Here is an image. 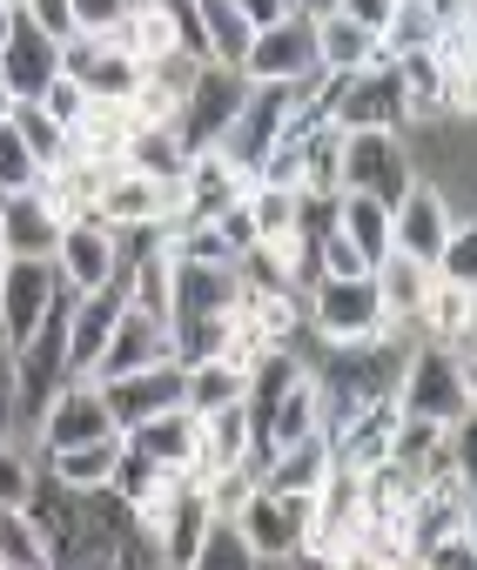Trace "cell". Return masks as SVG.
<instances>
[{
  "label": "cell",
  "mask_w": 477,
  "mask_h": 570,
  "mask_svg": "<svg viewBox=\"0 0 477 570\" xmlns=\"http://www.w3.org/2000/svg\"><path fill=\"white\" fill-rule=\"evenodd\" d=\"M390 403L403 416H424V423H464L470 403H477V343H410L403 350V370H397V390Z\"/></svg>",
  "instance_id": "obj_1"
},
{
  "label": "cell",
  "mask_w": 477,
  "mask_h": 570,
  "mask_svg": "<svg viewBox=\"0 0 477 570\" xmlns=\"http://www.w3.org/2000/svg\"><path fill=\"white\" fill-rule=\"evenodd\" d=\"M303 323H310V343H377L390 336L383 309H377V289L370 275H317L303 289Z\"/></svg>",
  "instance_id": "obj_2"
},
{
  "label": "cell",
  "mask_w": 477,
  "mask_h": 570,
  "mask_svg": "<svg viewBox=\"0 0 477 570\" xmlns=\"http://www.w3.org/2000/svg\"><path fill=\"white\" fill-rule=\"evenodd\" d=\"M410 181H417V175H410L403 128H357V135H343V155H337V195L357 188V195L397 202Z\"/></svg>",
  "instance_id": "obj_3"
},
{
  "label": "cell",
  "mask_w": 477,
  "mask_h": 570,
  "mask_svg": "<svg viewBox=\"0 0 477 570\" xmlns=\"http://www.w3.org/2000/svg\"><path fill=\"white\" fill-rule=\"evenodd\" d=\"M243 101H250V75L243 68H235V61H202L188 95H182V115H175L182 141L188 148H215L228 135V121L243 115Z\"/></svg>",
  "instance_id": "obj_4"
},
{
  "label": "cell",
  "mask_w": 477,
  "mask_h": 570,
  "mask_svg": "<svg viewBox=\"0 0 477 570\" xmlns=\"http://www.w3.org/2000/svg\"><path fill=\"white\" fill-rule=\"evenodd\" d=\"M290 108H296V95L283 88V81H250V101H243V115L228 121V135L215 141L235 168H243L250 181H256V168H263V155L290 135Z\"/></svg>",
  "instance_id": "obj_5"
},
{
  "label": "cell",
  "mask_w": 477,
  "mask_h": 570,
  "mask_svg": "<svg viewBox=\"0 0 477 570\" xmlns=\"http://www.w3.org/2000/svg\"><path fill=\"white\" fill-rule=\"evenodd\" d=\"M95 436H121L115 430V410H108V396H101L95 376H68L48 396L41 423H35V456L41 450H68V443H95Z\"/></svg>",
  "instance_id": "obj_6"
},
{
  "label": "cell",
  "mask_w": 477,
  "mask_h": 570,
  "mask_svg": "<svg viewBox=\"0 0 477 570\" xmlns=\"http://www.w3.org/2000/svg\"><path fill=\"white\" fill-rule=\"evenodd\" d=\"M121 255H128V242H121L108 222L88 215V222H68V228H61V242H55V275H61L68 296H95L101 282H115Z\"/></svg>",
  "instance_id": "obj_7"
},
{
  "label": "cell",
  "mask_w": 477,
  "mask_h": 570,
  "mask_svg": "<svg viewBox=\"0 0 477 570\" xmlns=\"http://www.w3.org/2000/svg\"><path fill=\"white\" fill-rule=\"evenodd\" d=\"M228 523L243 530V543H250L256 557H290V550L303 543V530H310V497H283V490H263V483H256Z\"/></svg>",
  "instance_id": "obj_8"
},
{
  "label": "cell",
  "mask_w": 477,
  "mask_h": 570,
  "mask_svg": "<svg viewBox=\"0 0 477 570\" xmlns=\"http://www.w3.org/2000/svg\"><path fill=\"white\" fill-rule=\"evenodd\" d=\"M250 81H303L310 68H317V28L303 21V14H283V21H270V28H256L250 35V55L235 61Z\"/></svg>",
  "instance_id": "obj_9"
},
{
  "label": "cell",
  "mask_w": 477,
  "mask_h": 570,
  "mask_svg": "<svg viewBox=\"0 0 477 570\" xmlns=\"http://www.w3.org/2000/svg\"><path fill=\"white\" fill-rule=\"evenodd\" d=\"M457 222H470V215H450V202L417 175V181L390 202V248H397V255H417V262H437V248H444V235H450Z\"/></svg>",
  "instance_id": "obj_10"
},
{
  "label": "cell",
  "mask_w": 477,
  "mask_h": 570,
  "mask_svg": "<svg viewBox=\"0 0 477 570\" xmlns=\"http://www.w3.org/2000/svg\"><path fill=\"white\" fill-rule=\"evenodd\" d=\"M175 356V336H168V323H155L148 309H121L115 316V330H108V343H101V356H95V383H115V376H135V370H148V363H168Z\"/></svg>",
  "instance_id": "obj_11"
},
{
  "label": "cell",
  "mask_w": 477,
  "mask_h": 570,
  "mask_svg": "<svg viewBox=\"0 0 477 570\" xmlns=\"http://www.w3.org/2000/svg\"><path fill=\"white\" fill-rule=\"evenodd\" d=\"M55 75H61V41L14 8V28H8V41H0V81H8V95L35 101Z\"/></svg>",
  "instance_id": "obj_12"
},
{
  "label": "cell",
  "mask_w": 477,
  "mask_h": 570,
  "mask_svg": "<svg viewBox=\"0 0 477 570\" xmlns=\"http://www.w3.org/2000/svg\"><path fill=\"white\" fill-rule=\"evenodd\" d=\"M55 296H61L55 262H8V275H0V336L21 350L35 336V323L48 316Z\"/></svg>",
  "instance_id": "obj_13"
},
{
  "label": "cell",
  "mask_w": 477,
  "mask_h": 570,
  "mask_svg": "<svg viewBox=\"0 0 477 570\" xmlns=\"http://www.w3.org/2000/svg\"><path fill=\"white\" fill-rule=\"evenodd\" d=\"M330 128H337V135H357V128H403L397 75H390V68L343 75V88H337V101H330Z\"/></svg>",
  "instance_id": "obj_14"
},
{
  "label": "cell",
  "mask_w": 477,
  "mask_h": 570,
  "mask_svg": "<svg viewBox=\"0 0 477 570\" xmlns=\"http://www.w3.org/2000/svg\"><path fill=\"white\" fill-rule=\"evenodd\" d=\"M61 228H68V222L48 208L41 188H28V195H0V242H8L14 262H55Z\"/></svg>",
  "instance_id": "obj_15"
},
{
  "label": "cell",
  "mask_w": 477,
  "mask_h": 570,
  "mask_svg": "<svg viewBox=\"0 0 477 570\" xmlns=\"http://www.w3.org/2000/svg\"><path fill=\"white\" fill-rule=\"evenodd\" d=\"M101 396H108V410H115V430L128 436V430L148 423L155 410L182 403V363L168 356V363H148V370H135V376H115V383H101Z\"/></svg>",
  "instance_id": "obj_16"
},
{
  "label": "cell",
  "mask_w": 477,
  "mask_h": 570,
  "mask_svg": "<svg viewBox=\"0 0 477 570\" xmlns=\"http://www.w3.org/2000/svg\"><path fill=\"white\" fill-rule=\"evenodd\" d=\"M477 289L470 282H444V275H430V289H424V303H417V316H410V330H417V343H477Z\"/></svg>",
  "instance_id": "obj_17"
},
{
  "label": "cell",
  "mask_w": 477,
  "mask_h": 570,
  "mask_svg": "<svg viewBox=\"0 0 477 570\" xmlns=\"http://www.w3.org/2000/svg\"><path fill=\"white\" fill-rule=\"evenodd\" d=\"M95 222H108L121 242L128 235H155V222H162V181H148L135 168H115L101 181V195H95Z\"/></svg>",
  "instance_id": "obj_18"
},
{
  "label": "cell",
  "mask_w": 477,
  "mask_h": 570,
  "mask_svg": "<svg viewBox=\"0 0 477 570\" xmlns=\"http://www.w3.org/2000/svg\"><path fill=\"white\" fill-rule=\"evenodd\" d=\"M235 268L228 262H175V289H168V323L195 316H228L235 309Z\"/></svg>",
  "instance_id": "obj_19"
},
{
  "label": "cell",
  "mask_w": 477,
  "mask_h": 570,
  "mask_svg": "<svg viewBox=\"0 0 477 570\" xmlns=\"http://www.w3.org/2000/svg\"><path fill=\"white\" fill-rule=\"evenodd\" d=\"M208 470H256V423L243 403L228 410H208L202 416V436H195V476Z\"/></svg>",
  "instance_id": "obj_20"
},
{
  "label": "cell",
  "mask_w": 477,
  "mask_h": 570,
  "mask_svg": "<svg viewBox=\"0 0 477 570\" xmlns=\"http://www.w3.org/2000/svg\"><path fill=\"white\" fill-rule=\"evenodd\" d=\"M390 430H397V403L383 396V403L350 410V416H343V423H330L323 436H330V456H337L343 470H370V463H383V456H390Z\"/></svg>",
  "instance_id": "obj_21"
},
{
  "label": "cell",
  "mask_w": 477,
  "mask_h": 570,
  "mask_svg": "<svg viewBox=\"0 0 477 570\" xmlns=\"http://www.w3.org/2000/svg\"><path fill=\"white\" fill-rule=\"evenodd\" d=\"M235 195H250V175L235 168L222 148H188V168H182V202H188V222H208L215 208H228Z\"/></svg>",
  "instance_id": "obj_22"
},
{
  "label": "cell",
  "mask_w": 477,
  "mask_h": 570,
  "mask_svg": "<svg viewBox=\"0 0 477 570\" xmlns=\"http://www.w3.org/2000/svg\"><path fill=\"white\" fill-rule=\"evenodd\" d=\"M310 28H317V61H323L330 75L390 68V48H383L377 28H363V21H350V14H323V21H310Z\"/></svg>",
  "instance_id": "obj_23"
},
{
  "label": "cell",
  "mask_w": 477,
  "mask_h": 570,
  "mask_svg": "<svg viewBox=\"0 0 477 570\" xmlns=\"http://www.w3.org/2000/svg\"><path fill=\"white\" fill-rule=\"evenodd\" d=\"M195 436H202V416H195L188 403H168V410H155L148 423L128 430V443H135L155 470H195Z\"/></svg>",
  "instance_id": "obj_24"
},
{
  "label": "cell",
  "mask_w": 477,
  "mask_h": 570,
  "mask_svg": "<svg viewBox=\"0 0 477 570\" xmlns=\"http://www.w3.org/2000/svg\"><path fill=\"white\" fill-rule=\"evenodd\" d=\"M317 430H323V390H317V376L303 370V376L290 383V396L270 410V423L256 430V463L276 456V450H290V443H303V436H317Z\"/></svg>",
  "instance_id": "obj_25"
},
{
  "label": "cell",
  "mask_w": 477,
  "mask_h": 570,
  "mask_svg": "<svg viewBox=\"0 0 477 570\" xmlns=\"http://www.w3.org/2000/svg\"><path fill=\"white\" fill-rule=\"evenodd\" d=\"M235 323H250L270 350H303L310 343V323H303V296L296 289H263V296H235L228 309Z\"/></svg>",
  "instance_id": "obj_26"
},
{
  "label": "cell",
  "mask_w": 477,
  "mask_h": 570,
  "mask_svg": "<svg viewBox=\"0 0 477 570\" xmlns=\"http://www.w3.org/2000/svg\"><path fill=\"white\" fill-rule=\"evenodd\" d=\"M370 289H377L383 323H390V330H410V316H417V303H424V289H430V262L390 248V255L370 268ZM410 336H417V330H410Z\"/></svg>",
  "instance_id": "obj_27"
},
{
  "label": "cell",
  "mask_w": 477,
  "mask_h": 570,
  "mask_svg": "<svg viewBox=\"0 0 477 570\" xmlns=\"http://www.w3.org/2000/svg\"><path fill=\"white\" fill-rule=\"evenodd\" d=\"M108 175H115L108 161H88V155L68 148V155L41 175V195H48V208H55L61 222H88V215H95V195H101Z\"/></svg>",
  "instance_id": "obj_28"
},
{
  "label": "cell",
  "mask_w": 477,
  "mask_h": 570,
  "mask_svg": "<svg viewBox=\"0 0 477 570\" xmlns=\"http://www.w3.org/2000/svg\"><path fill=\"white\" fill-rule=\"evenodd\" d=\"M330 436L317 430V436H303V443H290V450H276V456H263L256 463V483L263 490H283V497H310L323 476H330Z\"/></svg>",
  "instance_id": "obj_29"
},
{
  "label": "cell",
  "mask_w": 477,
  "mask_h": 570,
  "mask_svg": "<svg viewBox=\"0 0 477 570\" xmlns=\"http://www.w3.org/2000/svg\"><path fill=\"white\" fill-rule=\"evenodd\" d=\"M121 168L148 175V181H175L188 168V141L175 121H135L128 128V148H121Z\"/></svg>",
  "instance_id": "obj_30"
},
{
  "label": "cell",
  "mask_w": 477,
  "mask_h": 570,
  "mask_svg": "<svg viewBox=\"0 0 477 570\" xmlns=\"http://www.w3.org/2000/svg\"><path fill=\"white\" fill-rule=\"evenodd\" d=\"M121 456V436H95V443H68V450H41V476H55L61 490H108V470Z\"/></svg>",
  "instance_id": "obj_31"
},
{
  "label": "cell",
  "mask_w": 477,
  "mask_h": 570,
  "mask_svg": "<svg viewBox=\"0 0 477 570\" xmlns=\"http://www.w3.org/2000/svg\"><path fill=\"white\" fill-rule=\"evenodd\" d=\"M188 28H195V55L202 61H243L250 35H256L228 0H188Z\"/></svg>",
  "instance_id": "obj_32"
},
{
  "label": "cell",
  "mask_w": 477,
  "mask_h": 570,
  "mask_svg": "<svg viewBox=\"0 0 477 570\" xmlns=\"http://www.w3.org/2000/svg\"><path fill=\"white\" fill-rule=\"evenodd\" d=\"M128 128H135L128 101H88V108H81V121L68 128V148H75V155H88V161H108V168H121Z\"/></svg>",
  "instance_id": "obj_33"
},
{
  "label": "cell",
  "mask_w": 477,
  "mask_h": 570,
  "mask_svg": "<svg viewBox=\"0 0 477 570\" xmlns=\"http://www.w3.org/2000/svg\"><path fill=\"white\" fill-rule=\"evenodd\" d=\"M370 268L390 255V202H377V195H357V188H343L337 195V222H330Z\"/></svg>",
  "instance_id": "obj_34"
},
{
  "label": "cell",
  "mask_w": 477,
  "mask_h": 570,
  "mask_svg": "<svg viewBox=\"0 0 477 570\" xmlns=\"http://www.w3.org/2000/svg\"><path fill=\"white\" fill-rule=\"evenodd\" d=\"M250 390V370L243 363H228V356H202V363H182V403L195 416L208 410H228V403H243Z\"/></svg>",
  "instance_id": "obj_35"
},
{
  "label": "cell",
  "mask_w": 477,
  "mask_h": 570,
  "mask_svg": "<svg viewBox=\"0 0 477 570\" xmlns=\"http://www.w3.org/2000/svg\"><path fill=\"white\" fill-rule=\"evenodd\" d=\"M250 222H256V242H270V248L296 242V195L270 188V181H250Z\"/></svg>",
  "instance_id": "obj_36"
},
{
  "label": "cell",
  "mask_w": 477,
  "mask_h": 570,
  "mask_svg": "<svg viewBox=\"0 0 477 570\" xmlns=\"http://www.w3.org/2000/svg\"><path fill=\"white\" fill-rule=\"evenodd\" d=\"M8 128L28 141V155L41 161V175H48V168L68 155V128H55V121L41 115V101H14V108H8Z\"/></svg>",
  "instance_id": "obj_37"
},
{
  "label": "cell",
  "mask_w": 477,
  "mask_h": 570,
  "mask_svg": "<svg viewBox=\"0 0 477 570\" xmlns=\"http://www.w3.org/2000/svg\"><path fill=\"white\" fill-rule=\"evenodd\" d=\"M188 570H256V550L243 543V530H235V523L208 517V530H202V543H195Z\"/></svg>",
  "instance_id": "obj_38"
},
{
  "label": "cell",
  "mask_w": 477,
  "mask_h": 570,
  "mask_svg": "<svg viewBox=\"0 0 477 570\" xmlns=\"http://www.w3.org/2000/svg\"><path fill=\"white\" fill-rule=\"evenodd\" d=\"M41 483V456L21 436H0V510H21Z\"/></svg>",
  "instance_id": "obj_39"
},
{
  "label": "cell",
  "mask_w": 477,
  "mask_h": 570,
  "mask_svg": "<svg viewBox=\"0 0 477 570\" xmlns=\"http://www.w3.org/2000/svg\"><path fill=\"white\" fill-rule=\"evenodd\" d=\"M0 570H55L28 510H0Z\"/></svg>",
  "instance_id": "obj_40"
},
{
  "label": "cell",
  "mask_w": 477,
  "mask_h": 570,
  "mask_svg": "<svg viewBox=\"0 0 477 570\" xmlns=\"http://www.w3.org/2000/svg\"><path fill=\"white\" fill-rule=\"evenodd\" d=\"M437 28H444V21L430 14V0H397L390 21H383L377 35H383V48H390V55H410V48H430V41H437Z\"/></svg>",
  "instance_id": "obj_41"
},
{
  "label": "cell",
  "mask_w": 477,
  "mask_h": 570,
  "mask_svg": "<svg viewBox=\"0 0 477 570\" xmlns=\"http://www.w3.org/2000/svg\"><path fill=\"white\" fill-rule=\"evenodd\" d=\"M430 275H444V282H470V289H477V222H457V228L444 235Z\"/></svg>",
  "instance_id": "obj_42"
},
{
  "label": "cell",
  "mask_w": 477,
  "mask_h": 570,
  "mask_svg": "<svg viewBox=\"0 0 477 570\" xmlns=\"http://www.w3.org/2000/svg\"><path fill=\"white\" fill-rule=\"evenodd\" d=\"M28 188H41V161L28 155V141L0 121V195H28Z\"/></svg>",
  "instance_id": "obj_43"
},
{
  "label": "cell",
  "mask_w": 477,
  "mask_h": 570,
  "mask_svg": "<svg viewBox=\"0 0 477 570\" xmlns=\"http://www.w3.org/2000/svg\"><path fill=\"white\" fill-rule=\"evenodd\" d=\"M256 490V470H208L202 476V503H208V517H235V510H243V497Z\"/></svg>",
  "instance_id": "obj_44"
},
{
  "label": "cell",
  "mask_w": 477,
  "mask_h": 570,
  "mask_svg": "<svg viewBox=\"0 0 477 570\" xmlns=\"http://www.w3.org/2000/svg\"><path fill=\"white\" fill-rule=\"evenodd\" d=\"M108 490H115V497H121L128 510H135V503H142V497L155 490V463H148V456H142V450H135L128 436H121V456H115V470H108Z\"/></svg>",
  "instance_id": "obj_45"
},
{
  "label": "cell",
  "mask_w": 477,
  "mask_h": 570,
  "mask_svg": "<svg viewBox=\"0 0 477 570\" xmlns=\"http://www.w3.org/2000/svg\"><path fill=\"white\" fill-rule=\"evenodd\" d=\"M410 570H477V530H450V537L424 543Z\"/></svg>",
  "instance_id": "obj_46"
},
{
  "label": "cell",
  "mask_w": 477,
  "mask_h": 570,
  "mask_svg": "<svg viewBox=\"0 0 477 570\" xmlns=\"http://www.w3.org/2000/svg\"><path fill=\"white\" fill-rule=\"evenodd\" d=\"M128 8H135V0H68V28L75 35H115L121 21H128Z\"/></svg>",
  "instance_id": "obj_47"
},
{
  "label": "cell",
  "mask_w": 477,
  "mask_h": 570,
  "mask_svg": "<svg viewBox=\"0 0 477 570\" xmlns=\"http://www.w3.org/2000/svg\"><path fill=\"white\" fill-rule=\"evenodd\" d=\"M35 101H41V115H48L55 128H75V121H81V108H88V88H81L75 75H55Z\"/></svg>",
  "instance_id": "obj_48"
},
{
  "label": "cell",
  "mask_w": 477,
  "mask_h": 570,
  "mask_svg": "<svg viewBox=\"0 0 477 570\" xmlns=\"http://www.w3.org/2000/svg\"><path fill=\"white\" fill-rule=\"evenodd\" d=\"M228 8L243 14L250 28H270V21H283V14H290V0H228Z\"/></svg>",
  "instance_id": "obj_49"
},
{
  "label": "cell",
  "mask_w": 477,
  "mask_h": 570,
  "mask_svg": "<svg viewBox=\"0 0 477 570\" xmlns=\"http://www.w3.org/2000/svg\"><path fill=\"white\" fill-rule=\"evenodd\" d=\"M390 8H397V0H343L337 14H350V21H363V28H383V21H390Z\"/></svg>",
  "instance_id": "obj_50"
},
{
  "label": "cell",
  "mask_w": 477,
  "mask_h": 570,
  "mask_svg": "<svg viewBox=\"0 0 477 570\" xmlns=\"http://www.w3.org/2000/svg\"><path fill=\"white\" fill-rule=\"evenodd\" d=\"M343 0H290V14H303V21H323V14H337Z\"/></svg>",
  "instance_id": "obj_51"
},
{
  "label": "cell",
  "mask_w": 477,
  "mask_h": 570,
  "mask_svg": "<svg viewBox=\"0 0 477 570\" xmlns=\"http://www.w3.org/2000/svg\"><path fill=\"white\" fill-rule=\"evenodd\" d=\"M256 570H296L290 557H256Z\"/></svg>",
  "instance_id": "obj_52"
},
{
  "label": "cell",
  "mask_w": 477,
  "mask_h": 570,
  "mask_svg": "<svg viewBox=\"0 0 477 570\" xmlns=\"http://www.w3.org/2000/svg\"><path fill=\"white\" fill-rule=\"evenodd\" d=\"M8 28H14V8H8V0H0V41H8Z\"/></svg>",
  "instance_id": "obj_53"
},
{
  "label": "cell",
  "mask_w": 477,
  "mask_h": 570,
  "mask_svg": "<svg viewBox=\"0 0 477 570\" xmlns=\"http://www.w3.org/2000/svg\"><path fill=\"white\" fill-rule=\"evenodd\" d=\"M8 108H14V95H8V81H0V121H8Z\"/></svg>",
  "instance_id": "obj_54"
},
{
  "label": "cell",
  "mask_w": 477,
  "mask_h": 570,
  "mask_svg": "<svg viewBox=\"0 0 477 570\" xmlns=\"http://www.w3.org/2000/svg\"><path fill=\"white\" fill-rule=\"evenodd\" d=\"M8 262H14V255H8V242H0V275H8Z\"/></svg>",
  "instance_id": "obj_55"
},
{
  "label": "cell",
  "mask_w": 477,
  "mask_h": 570,
  "mask_svg": "<svg viewBox=\"0 0 477 570\" xmlns=\"http://www.w3.org/2000/svg\"><path fill=\"white\" fill-rule=\"evenodd\" d=\"M8 8H21V0H8Z\"/></svg>",
  "instance_id": "obj_56"
}]
</instances>
